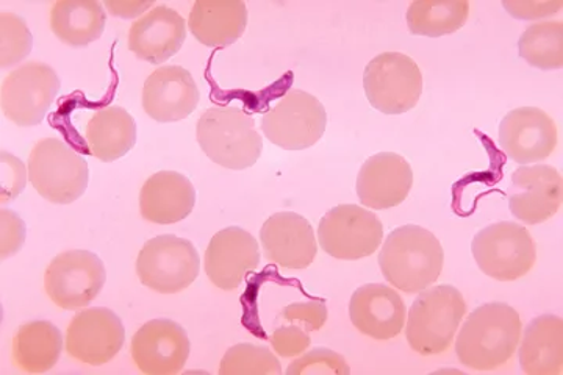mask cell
<instances>
[{
	"mask_svg": "<svg viewBox=\"0 0 563 375\" xmlns=\"http://www.w3.org/2000/svg\"><path fill=\"white\" fill-rule=\"evenodd\" d=\"M521 332L523 321L515 308L504 302L485 304L463 322L455 354L470 370L495 371L512 359Z\"/></svg>",
	"mask_w": 563,
	"mask_h": 375,
	"instance_id": "1",
	"label": "cell"
},
{
	"mask_svg": "<svg viewBox=\"0 0 563 375\" xmlns=\"http://www.w3.org/2000/svg\"><path fill=\"white\" fill-rule=\"evenodd\" d=\"M443 263L444 251L439 238L420 225L393 230L379 252L385 280L407 295L432 287L442 274Z\"/></svg>",
	"mask_w": 563,
	"mask_h": 375,
	"instance_id": "2",
	"label": "cell"
},
{
	"mask_svg": "<svg viewBox=\"0 0 563 375\" xmlns=\"http://www.w3.org/2000/svg\"><path fill=\"white\" fill-rule=\"evenodd\" d=\"M196 139L203 154L225 169L252 168L263 151L254 118L239 107H211L203 111L196 125Z\"/></svg>",
	"mask_w": 563,
	"mask_h": 375,
	"instance_id": "3",
	"label": "cell"
},
{
	"mask_svg": "<svg viewBox=\"0 0 563 375\" xmlns=\"http://www.w3.org/2000/svg\"><path fill=\"white\" fill-rule=\"evenodd\" d=\"M465 313V299L453 285L424 289L407 318V343L420 355L443 354L453 344Z\"/></svg>",
	"mask_w": 563,
	"mask_h": 375,
	"instance_id": "4",
	"label": "cell"
},
{
	"mask_svg": "<svg viewBox=\"0 0 563 375\" xmlns=\"http://www.w3.org/2000/svg\"><path fill=\"white\" fill-rule=\"evenodd\" d=\"M88 178L87 159L65 141L44 139L33 146L29 157V180L41 198L57 206H69L85 195Z\"/></svg>",
	"mask_w": 563,
	"mask_h": 375,
	"instance_id": "5",
	"label": "cell"
},
{
	"mask_svg": "<svg viewBox=\"0 0 563 375\" xmlns=\"http://www.w3.org/2000/svg\"><path fill=\"white\" fill-rule=\"evenodd\" d=\"M473 257L485 276L499 282L525 277L537 262L536 241L523 225L496 222L476 233Z\"/></svg>",
	"mask_w": 563,
	"mask_h": 375,
	"instance_id": "6",
	"label": "cell"
},
{
	"mask_svg": "<svg viewBox=\"0 0 563 375\" xmlns=\"http://www.w3.org/2000/svg\"><path fill=\"white\" fill-rule=\"evenodd\" d=\"M201 258L191 241L174 235L152 238L136 258V276L144 287L176 295L195 284Z\"/></svg>",
	"mask_w": 563,
	"mask_h": 375,
	"instance_id": "7",
	"label": "cell"
},
{
	"mask_svg": "<svg viewBox=\"0 0 563 375\" xmlns=\"http://www.w3.org/2000/svg\"><path fill=\"white\" fill-rule=\"evenodd\" d=\"M363 88L369 103L380 113L402 114L420 102L422 74L407 55L385 52L366 65Z\"/></svg>",
	"mask_w": 563,
	"mask_h": 375,
	"instance_id": "8",
	"label": "cell"
},
{
	"mask_svg": "<svg viewBox=\"0 0 563 375\" xmlns=\"http://www.w3.org/2000/svg\"><path fill=\"white\" fill-rule=\"evenodd\" d=\"M328 125V113L320 99L291 89L266 111L262 118V130L266 139L284 151H303L322 139Z\"/></svg>",
	"mask_w": 563,
	"mask_h": 375,
	"instance_id": "9",
	"label": "cell"
},
{
	"mask_svg": "<svg viewBox=\"0 0 563 375\" xmlns=\"http://www.w3.org/2000/svg\"><path fill=\"white\" fill-rule=\"evenodd\" d=\"M60 91V77L46 63L31 62L7 76L0 92L3 117L20 128L44 121Z\"/></svg>",
	"mask_w": 563,
	"mask_h": 375,
	"instance_id": "10",
	"label": "cell"
},
{
	"mask_svg": "<svg viewBox=\"0 0 563 375\" xmlns=\"http://www.w3.org/2000/svg\"><path fill=\"white\" fill-rule=\"evenodd\" d=\"M107 271L102 260L90 251H66L52 260L44 274V289L55 306L80 310L102 291Z\"/></svg>",
	"mask_w": 563,
	"mask_h": 375,
	"instance_id": "11",
	"label": "cell"
},
{
	"mask_svg": "<svg viewBox=\"0 0 563 375\" xmlns=\"http://www.w3.org/2000/svg\"><path fill=\"white\" fill-rule=\"evenodd\" d=\"M320 246L332 258L355 260L373 255L383 244L384 225L369 210L339 206L329 210L318 225Z\"/></svg>",
	"mask_w": 563,
	"mask_h": 375,
	"instance_id": "12",
	"label": "cell"
},
{
	"mask_svg": "<svg viewBox=\"0 0 563 375\" xmlns=\"http://www.w3.org/2000/svg\"><path fill=\"white\" fill-rule=\"evenodd\" d=\"M65 340L70 359L88 366H102L120 354L125 330L121 318L109 308H87L69 322Z\"/></svg>",
	"mask_w": 563,
	"mask_h": 375,
	"instance_id": "13",
	"label": "cell"
},
{
	"mask_svg": "<svg viewBox=\"0 0 563 375\" xmlns=\"http://www.w3.org/2000/svg\"><path fill=\"white\" fill-rule=\"evenodd\" d=\"M190 351V338L172 319H152L136 330L131 343L133 363L146 375L179 374Z\"/></svg>",
	"mask_w": 563,
	"mask_h": 375,
	"instance_id": "14",
	"label": "cell"
},
{
	"mask_svg": "<svg viewBox=\"0 0 563 375\" xmlns=\"http://www.w3.org/2000/svg\"><path fill=\"white\" fill-rule=\"evenodd\" d=\"M558 143V125L550 114L536 107L515 109L499 124V147L520 165L543 162L553 154Z\"/></svg>",
	"mask_w": 563,
	"mask_h": 375,
	"instance_id": "15",
	"label": "cell"
},
{
	"mask_svg": "<svg viewBox=\"0 0 563 375\" xmlns=\"http://www.w3.org/2000/svg\"><path fill=\"white\" fill-rule=\"evenodd\" d=\"M562 199V174L553 166H520L514 170L509 208L518 221L542 224L561 210Z\"/></svg>",
	"mask_w": 563,
	"mask_h": 375,
	"instance_id": "16",
	"label": "cell"
},
{
	"mask_svg": "<svg viewBox=\"0 0 563 375\" xmlns=\"http://www.w3.org/2000/svg\"><path fill=\"white\" fill-rule=\"evenodd\" d=\"M258 265L261 247L246 230L228 228L211 238L206 251V274L214 287L235 291Z\"/></svg>",
	"mask_w": 563,
	"mask_h": 375,
	"instance_id": "17",
	"label": "cell"
},
{
	"mask_svg": "<svg viewBox=\"0 0 563 375\" xmlns=\"http://www.w3.org/2000/svg\"><path fill=\"white\" fill-rule=\"evenodd\" d=\"M263 255L284 269H306L318 254L312 224L291 211L266 219L261 230Z\"/></svg>",
	"mask_w": 563,
	"mask_h": 375,
	"instance_id": "18",
	"label": "cell"
},
{
	"mask_svg": "<svg viewBox=\"0 0 563 375\" xmlns=\"http://www.w3.org/2000/svg\"><path fill=\"white\" fill-rule=\"evenodd\" d=\"M413 185L412 166L393 152L373 155L363 163L357 176L358 199L373 210L401 206Z\"/></svg>",
	"mask_w": 563,
	"mask_h": 375,
	"instance_id": "19",
	"label": "cell"
},
{
	"mask_svg": "<svg viewBox=\"0 0 563 375\" xmlns=\"http://www.w3.org/2000/svg\"><path fill=\"white\" fill-rule=\"evenodd\" d=\"M198 85L181 66H162L147 77L143 87V109L157 122H177L198 107Z\"/></svg>",
	"mask_w": 563,
	"mask_h": 375,
	"instance_id": "20",
	"label": "cell"
},
{
	"mask_svg": "<svg viewBox=\"0 0 563 375\" xmlns=\"http://www.w3.org/2000/svg\"><path fill=\"white\" fill-rule=\"evenodd\" d=\"M350 318L363 335L387 341L402 332L407 310L395 289L383 284H366L351 297Z\"/></svg>",
	"mask_w": 563,
	"mask_h": 375,
	"instance_id": "21",
	"label": "cell"
},
{
	"mask_svg": "<svg viewBox=\"0 0 563 375\" xmlns=\"http://www.w3.org/2000/svg\"><path fill=\"white\" fill-rule=\"evenodd\" d=\"M187 38V24L181 14L168 5H155L129 30V49L140 59L161 65L173 58Z\"/></svg>",
	"mask_w": 563,
	"mask_h": 375,
	"instance_id": "22",
	"label": "cell"
},
{
	"mask_svg": "<svg viewBox=\"0 0 563 375\" xmlns=\"http://www.w3.org/2000/svg\"><path fill=\"white\" fill-rule=\"evenodd\" d=\"M195 206L196 189L190 178L176 170L154 174L140 191L141 217L152 224H177L190 217Z\"/></svg>",
	"mask_w": 563,
	"mask_h": 375,
	"instance_id": "23",
	"label": "cell"
},
{
	"mask_svg": "<svg viewBox=\"0 0 563 375\" xmlns=\"http://www.w3.org/2000/svg\"><path fill=\"white\" fill-rule=\"evenodd\" d=\"M247 25V7L242 0H199L192 5L188 27L207 47H225L242 38Z\"/></svg>",
	"mask_w": 563,
	"mask_h": 375,
	"instance_id": "24",
	"label": "cell"
},
{
	"mask_svg": "<svg viewBox=\"0 0 563 375\" xmlns=\"http://www.w3.org/2000/svg\"><path fill=\"white\" fill-rule=\"evenodd\" d=\"M518 362L528 375H561L563 370V321L543 315L526 326Z\"/></svg>",
	"mask_w": 563,
	"mask_h": 375,
	"instance_id": "25",
	"label": "cell"
},
{
	"mask_svg": "<svg viewBox=\"0 0 563 375\" xmlns=\"http://www.w3.org/2000/svg\"><path fill=\"white\" fill-rule=\"evenodd\" d=\"M85 140L96 158L103 163L117 162L135 146V119L122 107H106L88 121Z\"/></svg>",
	"mask_w": 563,
	"mask_h": 375,
	"instance_id": "26",
	"label": "cell"
},
{
	"mask_svg": "<svg viewBox=\"0 0 563 375\" xmlns=\"http://www.w3.org/2000/svg\"><path fill=\"white\" fill-rule=\"evenodd\" d=\"M62 351L60 329L49 321H32L14 333L11 360L22 373L44 374L57 365Z\"/></svg>",
	"mask_w": 563,
	"mask_h": 375,
	"instance_id": "27",
	"label": "cell"
},
{
	"mask_svg": "<svg viewBox=\"0 0 563 375\" xmlns=\"http://www.w3.org/2000/svg\"><path fill=\"white\" fill-rule=\"evenodd\" d=\"M49 21L62 43L85 47L101 38L107 13L98 0H60L51 7Z\"/></svg>",
	"mask_w": 563,
	"mask_h": 375,
	"instance_id": "28",
	"label": "cell"
},
{
	"mask_svg": "<svg viewBox=\"0 0 563 375\" xmlns=\"http://www.w3.org/2000/svg\"><path fill=\"white\" fill-rule=\"evenodd\" d=\"M470 16L466 0H415L407 10L410 33L429 38L457 32Z\"/></svg>",
	"mask_w": 563,
	"mask_h": 375,
	"instance_id": "29",
	"label": "cell"
},
{
	"mask_svg": "<svg viewBox=\"0 0 563 375\" xmlns=\"http://www.w3.org/2000/svg\"><path fill=\"white\" fill-rule=\"evenodd\" d=\"M518 55L533 68L543 70L562 69V21H544L529 25L520 41H518Z\"/></svg>",
	"mask_w": 563,
	"mask_h": 375,
	"instance_id": "30",
	"label": "cell"
},
{
	"mask_svg": "<svg viewBox=\"0 0 563 375\" xmlns=\"http://www.w3.org/2000/svg\"><path fill=\"white\" fill-rule=\"evenodd\" d=\"M220 375H279L282 366L268 348L242 343L222 356Z\"/></svg>",
	"mask_w": 563,
	"mask_h": 375,
	"instance_id": "31",
	"label": "cell"
},
{
	"mask_svg": "<svg viewBox=\"0 0 563 375\" xmlns=\"http://www.w3.org/2000/svg\"><path fill=\"white\" fill-rule=\"evenodd\" d=\"M33 36L25 21L11 11L0 14V68H11L31 54Z\"/></svg>",
	"mask_w": 563,
	"mask_h": 375,
	"instance_id": "32",
	"label": "cell"
},
{
	"mask_svg": "<svg viewBox=\"0 0 563 375\" xmlns=\"http://www.w3.org/2000/svg\"><path fill=\"white\" fill-rule=\"evenodd\" d=\"M288 375L302 374H336L350 375L351 367L343 355L336 354L328 348H317L307 352L291 363L287 370Z\"/></svg>",
	"mask_w": 563,
	"mask_h": 375,
	"instance_id": "33",
	"label": "cell"
},
{
	"mask_svg": "<svg viewBox=\"0 0 563 375\" xmlns=\"http://www.w3.org/2000/svg\"><path fill=\"white\" fill-rule=\"evenodd\" d=\"M282 321L302 327L307 332H317L328 321V307L321 300L296 302L280 311Z\"/></svg>",
	"mask_w": 563,
	"mask_h": 375,
	"instance_id": "34",
	"label": "cell"
},
{
	"mask_svg": "<svg viewBox=\"0 0 563 375\" xmlns=\"http://www.w3.org/2000/svg\"><path fill=\"white\" fill-rule=\"evenodd\" d=\"M310 344H312L310 332L295 324L277 327L272 335V346L282 359L301 355Z\"/></svg>",
	"mask_w": 563,
	"mask_h": 375,
	"instance_id": "35",
	"label": "cell"
},
{
	"mask_svg": "<svg viewBox=\"0 0 563 375\" xmlns=\"http://www.w3.org/2000/svg\"><path fill=\"white\" fill-rule=\"evenodd\" d=\"M25 224L14 211H0V257L7 260L16 255L24 246Z\"/></svg>",
	"mask_w": 563,
	"mask_h": 375,
	"instance_id": "36",
	"label": "cell"
},
{
	"mask_svg": "<svg viewBox=\"0 0 563 375\" xmlns=\"http://www.w3.org/2000/svg\"><path fill=\"white\" fill-rule=\"evenodd\" d=\"M27 173L20 158L2 152V203L11 202L24 191Z\"/></svg>",
	"mask_w": 563,
	"mask_h": 375,
	"instance_id": "37",
	"label": "cell"
},
{
	"mask_svg": "<svg viewBox=\"0 0 563 375\" xmlns=\"http://www.w3.org/2000/svg\"><path fill=\"white\" fill-rule=\"evenodd\" d=\"M503 7L510 16L517 20L536 21L554 16L562 10L561 0L554 2H537V0H503Z\"/></svg>",
	"mask_w": 563,
	"mask_h": 375,
	"instance_id": "38",
	"label": "cell"
},
{
	"mask_svg": "<svg viewBox=\"0 0 563 375\" xmlns=\"http://www.w3.org/2000/svg\"><path fill=\"white\" fill-rule=\"evenodd\" d=\"M106 7L113 16L135 18L154 9L155 5L152 2H106Z\"/></svg>",
	"mask_w": 563,
	"mask_h": 375,
	"instance_id": "39",
	"label": "cell"
}]
</instances>
